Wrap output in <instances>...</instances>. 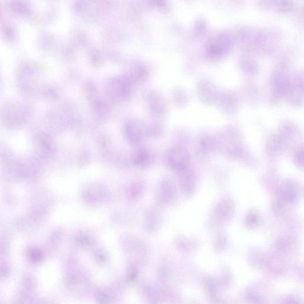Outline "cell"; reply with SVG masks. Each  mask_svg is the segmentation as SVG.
Listing matches in <instances>:
<instances>
[{
  "instance_id": "obj_4",
  "label": "cell",
  "mask_w": 304,
  "mask_h": 304,
  "mask_svg": "<svg viewBox=\"0 0 304 304\" xmlns=\"http://www.w3.org/2000/svg\"><path fill=\"white\" fill-rule=\"evenodd\" d=\"M234 204L228 198L219 201L215 209V216L219 222H227L234 213Z\"/></svg>"
},
{
  "instance_id": "obj_3",
  "label": "cell",
  "mask_w": 304,
  "mask_h": 304,
  "mask_svg": "<svg viewBox=\"0 0 304 304\" xmlns=\"http://www.w3.org/2000/svg\"><path fill=\"white\" fill-rule=\"evenodd\" d=\"M180 186L182 193L186 195L194 193L196 187V180L194 173L189 170V168L184 172L181 173Z\"/></svg>"
},
{
  "instance_id": "obj_2",
  "label": "cell",
  "mask_w": 304,
  "mask_h": 304,
  "mask_svg": "<svg viewBox=\"0 0 304 304\" xmlns=\"http://www.w3.org/2000/svg\"><path fill=\"white\" fill-rule=\"evenodd\" d=\"M177 189L173 181L164 178L159 182L155 191V200L159 206H168L176 198Z\"/></svg>"
},
{
  "instance_id": "obj_5",
  "label": "cell",
  "mask_w": 304,
  "mask_h": 304,
  "mask_svg": "<svg viewBox=\"0 0 304 304\" xmlns=\"http://www.w3.org/2000/svg\"><path fill=\"white\" fill-rule=\"evenodd\" d=\"M162 224V216L157 209L150 208L146 213L144 225L149 231H155L160 228Z\"/></svg>"
},
{
  "instance_id": "obj_1",
  "label": "cell",
  "mask_w": 304,
  "mask_h": 304,
  "mask_svg": "<svg viewBox=\"0 0 304 304\" xmlns=\"http://www.w3.org/2000/svg\"><path fill=\"white\" fill-rule=\"evenodd\" d=\"M162 162L168 170L181 174L188 169L190 157L187 150L183 147H173L165 152Z\"/></svg>"
},
{
  "instance_id": "obj_6",
  "label": "cell",
  "mask_w": 304,
  "mask_h": 304,
  "mask_svg": "<svg viewBox=\"0 0 304 304\" xmlns=\"http://www.w3.org/2000/svg\"><path fill=\"white\" fill-rule=\"evenodd\" d=\"M131 161L135 166L146 168L151 163L152 156L149 150L144 148L138 149L132 153Z\"/></svg>"
}]
</instances>
